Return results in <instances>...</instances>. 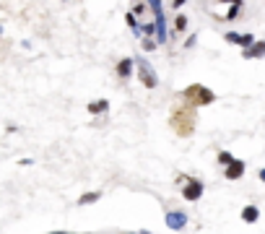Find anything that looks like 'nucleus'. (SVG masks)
I'll return each mask as SVG.
<instances>
[{
  "label": "nucleus",
  "mask_w": 265,
  "mask_h": 234,
  "mask_svg": "<svg viewBox=\"0 0 265 234\" xmlns=\"http://www.w3.org/2000/svg\"><path fill=\"white\" fill-rule=\"evenodd\" d=\"M167 227L172 232H179V229H185L187 227V214L185 211H167Z\"/></svg>",
  "instance_id": "423d86ee"
},
{
  "label": "nucleus",
  "mask_w": 265,
  "mask_h": 234,
  "mask_svg": "<svg viewBox=\"0 0 265 234\" xmlns=\"http://www.w3.org/2000/svg\"><path fill=\"white\" fill-rule=\"evenodd\" d=\"M258 177H260V180H263V182H265V167H263V169H260V172H258Z\"/></svg>",
  "instance_id": "aec40b11"
},
{
  "label": "nucleus",
  "mask_w": 265,
  "mask_h": 234,
  "mask_svg": "<svg viewBox=\"0 0 265 234\" xmlns=\"http://www.w3.org/2000/svg\"><path fill=\"white\" fill-rule=\"evenodd\" d=\"M133 68H135V57H122V60L117 63V76L120 78H130Z\"/></svg>",
  "instance_id": "6e6552de"
},
{
  "label": "nucleus",
  "mask_w": 265,
  "mask_h": 234,
  "mask_svg": "<svg viewBox=\"0 0 265 234\" xmlns=\"http://www.w3.org/2000/svg\"><path fill=\"white\" fill-rule=\"evenodd\" d=\"M109 110V102L107 99H99V102H91L88 104V112L91 115H101V112H107Z\"/></svg>",
  "instance_id": "9b49d317"
},
{
  "label": "nucleus",
  "mask_w": 265,
  "mask_h": 234,
  "mask_svg": "<svg viewBox=\"0 0 265 234\" xmlns=\"http://www.w3.org/2000/svg\"><path fill=\"white\" fill-rule=\"evenodd\" d=\"M146 8H148V3H135V5H133V10H130V13H133V16H141V13H143V10H146Z\"/></svg>",
  "instance_id": "f3484780"
},
{
  "label": "nucleus",
  "mask_w": 265,
  "mask_h": 234,
  "mask_svg": "<svg viewBox=\"0 0 265 234\" xmlns=\"http://www.w3.org/2000/svg\"><path fill=\"white\" fill-rule=\"evenodd\" d=\"M141 34H148V37H151V34H154V37H156V29H154V23H143V26H141Z\"/></svg>",
  "instance_id": "a211bd4d"
},
{
  "label": "nucleus",
  "mask_w": 265,
  "mask_h": 234,
  "mask_svg": "<svg viewBox=\"0 0 265 234\" xmlns=\"http://www.w3.org/2000/svg\"><path fill=\"white\" fill-rule=\"evenodd\" d=\"M175 29H177V31H185V29H187V16L179 13V16L175 18Z\"/></svg>",
  "instance_id": "dca6fc26"
},
{
  "label": "nucleus",
  "mask_w": 265,
  "mask_h": 234,
  "mask_svg": "<svg viewBox=\"0 0 265 234\" xmlns=\"http://www.w3.org/2000/svg\"><path fill=\"white\" fill-rule=\"evenodd\" d=\"M242 55H245V60H255V57H265V42H263V39H258L255 44L250 47V50H245Z\"/></svg>",
  "instance_id": "1a4fd4ad"
},
{
  "label": "nucleus",
  "mask_w": 265,
  "mask_h": 234,
  "mask_svg": "<svg viewBox=\"0 0 265 234\" xmlns=\"http://www.w3.org/2000/svg\"><path fill=\"white\" fill-rule=\"evenodd\" d=\"M182 198L190 201V203L200 201L203 198V182L200 180H187V185H182Z\"/></svg>",
  "instance_id": "39448f33"
},
{
  "label": "nucleus",
  "mask_w": 265,
  "mask_h": 234,
  "mask_svg": "<svg viewBox=\"0 0 265 234\" xmlns=\"http://www.w3.org/2000/svg\"><path fill=\"white\" fill-rule=\"evenodd\" d=\"M224 39H226L229 44H237V47H242V52L250 50V47L258 42V39H255V34H237V31H226V34H224Z\"/></svg>",
  "instance_id": "20e7f679"
},
{
  "label": "nucleus",
  "mask_w": 265,
  "mask_h": 234,
  "mask_svg": "<svg viewBox=\"0 0 265 234\" xmlns=\"http://www.w3.org/2000/svg\"><path fill=\"white\" fill-rule=\"evenodd\" d=\"M122 234H133V232H122Z\"/></svg>",
  "instance_id": "412c9836"
},
{
  "label": "nucleus",
  "mask_w": 265,
  "mask_h": 234,
  "mask_svg": "<svg viewBox=\"0 0 265 234\" xmlns=\"http://www.w3.org/2000/svg\"><path fill=\"white\" fill-rule=\"evenodd\" d=\"M232 161H234V156L229 154V151H221V154H218V164H221L224 169H226V167H229V164H232Z\"/></svg>",
  "instance_id": "2eb2a0df"
},
{
  "label": "nucleus",
  "mask_w": 265,
  "mask_h": 234,
  "mask_svg": "<svg viewBox=\"0 0 265 234\" xmlns=\"http://www.w3.org/2000/svg\"><path fill=\"white\" fill-rule=\"evenodd\" d=\"M258 219H260V208H258V206H245V208H242V221L255 224Z\"/></svg>",
  "instance_id": "9d476101"
},
{
  "label": "nucleus",
  "mask_w": 265,
  "mask_h": 234,
  "mask_svg": "<svg viewBox=\"0 0 265 234\" xmlns=\"http://www.w3.org/2000/svg\"><path fill=\"white\" fill-rule=\"evenodd\" d=\"M101 198V193H86V195H81L78 198V206H88V203H96Z\"/></svg>",
  "instance_id": "f8f14e48"
},
{
  "label": "nucleus",
  "mask_w": 265,
  "mask_h": 234,
  "mask_svg": "<svg viewBox=\"0 0 265 234\" xmlns=\"http://www.w3.org/2000/svg\"><path fill=\"white\" fill-rule=\"evenodd\" d=\"M125 21H128V26L133 29V34H138V37H141V26H138V18H135L133 13H128V16H125Z\"/></svg>",
  "instance_id": "4468645a"
},
{
  "label": "nucleus",
  "mask_w": 265,
  "mask_h": 234,
  "mask_svg": "<svg viewBox=\"0 0 265 234\" xmlns=\"http://www.w3.org/2000/svg\"><path fill=\"white\" fill-rule=\"evenodd\" d=\"M182 99L185 102H192V104H198V107H208V104L216 102V94L211 89H205L203 84H192L190 89L182 91Z\"/></svg>",
  "instance_id": "f257e3e1"
},
{
  "label": "nucleus",
  "mask_w": 265,
  "mask_h": 234,
  "mask_svg": "<svg viewBox=\"0 0 265 234\" xmlns=\"http://www.w3.org/2000/svg\"><path fill=\"white\" fill-rule=\"evenodd\" d=\"M154 47H156V42H148V39L143 42V50H154Z\"/></svg>",
  "instance_id": "6ab92c4d"
},
{
  "label": "nucleus",
  "mask_w": 265,
  "mask_h": 234,
  "mask_svg": "<svg viewBox=\"0 0 265 234\" xmlns=\"http://www.w3.org/2000/svg\"><path fill=\"white\" fill-rule=\"evenodd\" d=\"M239 10H242V0H234V3H232V8H229V13H226V21H237Z\"/></svg>",
  "instance_id": "ddd939ff"
},
{
  "label": "nucleus",
  "mask_w": 265,
  "mask_h": 234,
  "mask_svg": "<svg viewBox=\"0 0 265 234\" xmlns=\"http://www.w3.org/2000/svg\"><path fill=\"white\" fill-rule=\"evenodd\" d=\"M245 169H247V164L242 161V159H234V161H232V164H229V167L224 169V177L234 182V180H239L242 174H245Z\"/></svg>",
  "instance_id": "0eeeda50"
},
{
  "label": "nucleus",
  "mask_w": 265,
  "mask_h": 234,
  "mask_svg": "<svg viewBox=\"0 0 265 234\" xmlns=\"http://www.w3.org/2000/svg\"><path fill=\"white\" fill-rule=\"evenodd\" d=\"M148 8L154 10V29H156V44H167L169 39V31H167V18H164V3L161 0H151Z\"/></svg>",
  "instance_id": "f03ea898"
},
{
  "label": "nucleus",
  "mask_w": 265,
  "mask_h": 234,
  "mask_svg": "<svg viewBox=\"0 0 265 234\" xmlns=\"http://www.w3.org/2000/svg\"><path fill=\"white\" fill-rule=\"evenodd\" d=\"M135 68H138V78H141V84L146 89H156L159 86V76H156V70L154 65L143 60V57H135Z\"/></svg>",
  "instance_id": "7ed1b4c3"
}]
</instances>
